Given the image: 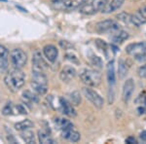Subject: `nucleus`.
<instances>
[{"label":"nucleus","mask_w":146,"mask_h":144,"mask_svg":"<svg viewBox=\"0 0 146 144\" xmlns=\"http://www.w3.org/2000/svg\"><path fill=\"white\" fill-rule=\"evenodd\" d=\"M108 3V0H92L91 2L87 1L80 8V12L85 15H94L100 11L104 10Z\"/></svg>","instance_id":"nucleus-5"},{"label":"nucleus","mask_w":146,"mask_h":144,"mask_svg":"<svg viewBox=\"0 0 146 144\" xmlns=\"http://www.w3.org/2000/svg\"><path fill=\"white\" fill-rule=\"evenodd\" d=\"M33 127V123H32L30 120H23L22 122H19L17 124L15 125V129H17L19 131H25V129H31Z\"/></svg>","instance_id":"nucleus-23"},{"label":"nucleus","mask_w":146,"mask_h":144,"mask_svg":"<svg viewBox=\"0 0 146 144\" xmlns=\"http://www.w3.org/2000/svg\"><path fill=\"white\" fill-rule=\"evenodd\" d=\"M127 72H128L127 63L125 62L123 60H120V62H119V74H120V77H121V78L125 77V75H127Z\"/></svg>","instance_id":"nucleus-27"},{"label":"nucleus","mask_w":146,"mask_h":144,"mask_svg":"<svg viewBox=\"0 0 146 144\" xmlns=\"http://www.w3.org/2000/svg\"><path fill=\"white\" fill-rule=\"evenodd\" d=\"M43 54L47 58V60L50 61V62H55L56 58H58V51L56 47L54 46V45H46L43 48Z\"/></svg>","instance_id":"nucleus-12"},{"label":"nucleus","mask_w":146,"mask_h":144,"mask_svg":"<svg viewBox=\"0 0 146 144\" xmlns=\"http://www.w3.org/2000/svg\"><path fill=\"white\" fill-rule=\"evenodd\" d=\"M21 137L23 138V140L25 141V142H27L28 144L35 143L34 133L32 131H30V129H25V131H22V133H21Z\"/></svg>","instance_id":"nucleus-20"},{"label":"nucleus","mask_w":146,"mask_h":144,"mask_svg":"<svg viewBox=\"0 0 146 144\" xmlns=\"http://www.w3.org/2000/svg\"><path fill=\"white\" fill-rule=\"evenodd\" d=\"M2 114L7 115V116L17 114V105H13L12 102H8L2 109Z\"/></svg>","instance_id":"nucleus-25"},{"label":"nucleus","mask_w":146,"mask_h":144,"mask_svg":"<svg viewBox=\"0 0 146 144\" xmlns=\"http://www.w3.org/2000/svg\"><path fill=\"white\" fill-rule=\"evenodd\" d=\"M96 44L98 46V48L100 49V50H103V51H105L107 49V44L105 43L104 41H102V40H100V39H98L96 41Z\"/></svg>","instance_id":"nucleus-32"},{"label":"nucleus","mask_w":146,"mask_h":144,"mask_svg":"<svg viewBox=\"0 0 146 144\" xmlns=\"http://www.w3.org/2000/svg\"><path fill=\"white\" fill-rule=\"evenodd\" d=\"M125 0H111L110 3H108L106 7L104 8L103 12L106 14H110V13H113V12L119 10L122 6H123Z\"/></svg>","instance_id":"nucleus-19"},{"label":"nucleus","mask_w":146,"mask_h":144,"mask_svg":"<svg viewBox=\"0 0 146 144\" xmlns=\"http://www.w3.org/2000/svg\"><path fill=\"white\" fill-rule=\"evenodd\" d=\"M106 76H107V82L109 85L110 89L113 88L116 81V78H115V69H114V61H110L107 65L106 68Z\"/></svg>","instance_id":"nucleus-16"},{"label":"nucleus","mask_w":146,"mask_h":144,"mask_svg":"<svg viewBox=\"0 0 146 144\" xmlns=\"http://www.w3.org/2000/svg\"><path fill=\"white\" fill-rule=\"evenodd\" d=\"M62 135L63 138L70 141V142H78L80 138H81V134L77 131H75L74 127L62 131Z\"/></svg>","instance_id":"nucleus-13"},{"label":"nucleus","mask_w":146,"mask_h":144,"mask_svg":"<svg viewBox=\"0 0 146 144\" xmlns=\"http://www.w3.org/2000/svg\"><path fill=\"white\" fill-rule=\"evenodd\" d=\"M32 89L39 94H45L48 91V79L41 68L32 67Z\"/></svg>","instance_id":"nucleus-2"},{"label":"nucleus","mask_w":146,"mask_h":144,"mask_svg":"<svg viewBox=\"0 0 146 144\" xmlns=\"http://www.w3.org/2000/svg\"><path fill=\"white\" fill-rule=\"evenodd\" d=\"M5 85L12 92H18L25 86V74L20 68H14L4 78Z\"/></svg>","instance_id":"nucleus-1"},{"label":"nucleus","mask_w":146,"mask_h":144,"mask_svg":"<svg viewBox=\"0 0 146 144\" xmlns=\"http://www.w3.org/2000/svg\"><path fill=\"white\" fill-rule=\"evenodd\" d=\"M60 109L64 115L68 117H75L76 116V110L74 109V106L71 104L70 101L63 98H60Z\"/></svg>","instance_id":"nucleus-10"},{"label":"nucleus","mask_w":146,"mask_h":144,"mask_svg":"<svg viewBox=\"0 0 146 144\" xmlns=\"http://www.w3.org/2000/svg\"><path fill=\"white\" fill-rule=\"evenodd\" d=\"M140 138L142 139L143 141H146V131H142V133H141Z\"/></svg>","instance_id":"nucleus-34"},{"label":"nucleus","mask_w":146,"mask_h":144,"mask_svg":"<svg viewBox=\"0 0 146 144\" xmlns=\"http://www.w3.org/2000/svg\"><path fill=\"white\" fill-rule=\"evenodd\" d=\"M38 140L42 144H54L55 141L52 136L45 131H38Z\"/></svg>","instance_id":"nucleus-21"},{"label":"nucleus","mask_w":146,"mask_h":144,"mask_svg":"<svg viewBox=\"0 0 146 144\" xmlns=\"http://www.w3.org/2000/svg\"><path fill=\"white\" fill-rule=\"evenodd\" d=\"M76 69L74 67L70 66V65H67V66H64L62 69V71L60 73V78L62 82H65V83H68L71 80H73L76 76Z\"/></svg>","instance_id":"nucleus-11"},{"label":"nucleus","mask_w":146,"mask_h":144,"mask_svg":"<svg viewBox=\"0 0 146 144\" xmlns=\"http://www.w3.org/2000/svg\"><path fill=\"white\" fill-rule=\"evenodd\" d=\"M83 94L86 96V98L88 100H90L96 108H102L104 105V100L101 98V96L98 92L94 91L93 89L89 88V87H85L83 89Z\"/></svg>","instance_id":"nucleus-8"},{"label":"nucleus","mask_w":146,"mask_h":144,"mask_svg":"<svg viewBox=\"0 0 146 144\" xmlns=\"http://www.w3.org/2000/svg\"><path fill=\"white\" fill-rule=\"evenodd\" d=\"M135 82L133 79H128L125 82L123 86V92H122V98L125 103H128L135 92Z\"/></svg>","instance_id":"nucleus-9"},{"label":"nucleus","mask_w":146,"mask_h":144,"mask_svg":"<svg viewBox=\"0 0 146 144\" xmlns=\"http://www.w3.org/2000/svg\"><path fill=\"white\" fill-rule=\"evenodd\" d=\"M96 30L98 33H109L113 34L117 33L121 30L120 25L113 20H105L100 22L96 25Z\"/></svg>","instance_id":"nucleus-6"},{"label":"nucleus","mask_w":146,"mask_h":144,"mask_svg":"<svg viewBox=\"0 0 146 144\" xmlns=\"http://www.w3.org/2000/svg\"><path fill=\"white\" fill-rule=\"evenodd\" d=\"M80 79L88 87H98L101 83L100 73L93 69H84L80 73Z\"/></svg>","instance_id":"nucleus-4"},{"label":"nucleus","mask_w":146,"mask_h":144,"mask_svg":"<svg viewBox=\"0 0 146 144\" xmlns=\"http://www.w3.org/2000/svg\"><path fill=\"white\" fill-rule=\"evenodd\" d=\"M9 51L3 45H0V69L5 70L8 67Z\"/></svg>","instance_id":"nucleus-15"},{"label":"nucleus","mask_w":146,"mask_h":144,"mask_svg":"<svg viewBox=\"0 0 146 144\" xmlns=\"http://www.w3.org/2000/svg\"><path fill=\"white\" fill-rule=\"evenodd\" d=\"M137 73H138V76L140 78H146V63L138 68Z\"/></svg>","instance_id":"nucleus-31"},{"label":"nucleus","mask_w":146,"mask_h":144,"mask_svg":"<svg viewBox=\"0 0 146 144\" xmlns=\"http://www.w3.org/2000/svg\"><path fill=\"white\" fill-rule=\"evenodd\" d=\"M126 142L129 143V144H133V143H136V140H135V137H131H131L126 139Z\"/></svg>","instance_id":"nucleus-33"},{"label":"nucleus","mask_w":146,"mask_h":144,"mask_svg":"<svg viewBox=\"0 0 146 144\" xmlns=\"http://www.w3.org/2000/svg\"><path fill=\"white\" fill-rule=\"evenodd\" d=\"M32 66L41 68V69H43V70L45 69V68H47L46 61L44 60L41 53H40L38 50L35 51L33 53V55H32Z\"/></svg>","instance_id":"nucleus-14"},{"label":"nucleus","mask_w":146,"mask_h":144,"mask_svg":"<svg viewBox=\"0 0 146 144\" xmlns=\"http://www.w3.org/2000/svg\"><path fill=\"white\" fill-rule=\"evenodd\" d=\"M54 3H60V2H63L64 0H52Z\"/></svg>","instance_id":"nucleus-35"},{"label":"nucleus","mask_w":146,"mask_h":144,"mask_svg":"<svg viewBox=\"0 0 146 144\" xmlns=\"http://www.w3.org/2000/svg\"><path fill=\"white\" fill-rule=\"evenodd\" d=\"M54 123H55L56 127L58 129H60V131H64V129H66L74 127L71 122H69L68 120L64 119V118H60V117L55 118Z\"/></svg>","instance_id":"nucleus-18"},{"label":"nucleus","mask_w":146,"mask_h":144,"mask_svg":"<svg viewBox=\"0 0 146 144\" xmlns=\"http://www.w3.org/2000/svg\"><path fill=\"white\" fill-rule=\"evenodd\" d=\"M23 98L25 100V101H27L28 103H35L38 102V96L35 94L31 93L29 91H25L23 94Z\"/></svg>","instance_id":"nucleus-24"},{"label":"nucleus","mask_w":146,"mask_h":144,"mask_svg":"<svg viewBox=\"0 0 146 144\" xmlns=\"http://www.w3.org/2000/svg\"><path fill=\"white\" fill-rule=\"evenodd\" d=\"M91 60V62L93 65H95V66L100 68L102 66V60H100V58H98V56H92V58H90Z\"/></svg>","instance_id":"nucleus-29"},{"label":"nucleus","mask_w":146,"mask_h":144,"mask_svg":"<svg viewBox=\"0 0 146 144\" xmlns=\"http://www.w3.org/2000/svg\"><path fill=\"white\" fill-rule=\"evenodd\" d=\"M137 16L141 19V20H142L143 23H146V6L142 7V8L139 9Z\"/></svg>","instance_id":"nucleus-30"},{"label":"nucleus","mask_w":146,"mask_h":144,"mask_svg":"<svg viewBox=\"0 0 146 144\" xmlns=\"http://www.w3.org/2000/svg\"><path fill=\"white\" fill-rule=\"evenodd\" d=\"M10 61L14 68L22 69L27 62V56L22 49H14L10 54Z\"/></svg>","instance_id":"nucleus-7"},{"label":"nucleus","mask_w":146,"mask_h":144,"mask_svg":"<svg viewBox=\"0 0 146 144\" xmlns=\"http://www.w3.org/2000/svg\"><path fill=\"white\" fill-rule=\"evenodd\" d=\"M69 98H70V102L73 105H79L81 103V96L78 92H73L69 94Z\"/></svg>","instance_id":"nucleus-26"},{"label":"nucleus","mask_w":146,"mask_h":144,"mask_svg":"<svg viewBox=\"0 0 146 144\" xmlns=\"http://www.w3.org/2000/svg\"><path fill=\"white\" fill-rule=\"evenodd\" d=\"M126 52L129 56H133L137 61H146V42L129 44L127 46Z\"/></svg>","instance_id":"nucleus-3"},{"label":"nucleus","mask_w":146,"mask_h":144,"mask_svg":"<svg viewBox=\"0 0 146 144\" xmlns=\"http://www.w3.org/2000/svg\"><path fill=\"white\" fill-rule=\"evenodd\" d=\"M87 1L88 0H64L62 3L63 7L66 10H75V9L83 6Z\"/></svg>","instance_id":"nucleus-17"},{"label":"nucleus","mask_w":146,"mask_h":144,"mask_svg":"<svg viewBox=\"0 0 146 144\" xmlns=\"http://www.w3.org/2000/svg\"><path fill=\"white\" fill-rule=\"evenodd\" d=\"M129 38V34L128 32L124 31V30H120L117 33H115L113 35V42L116 44H121L123 43L124 41H126L127 39Z\"/></svg>","instance_id":"nucleus-22"},{"label":"nucleus","mask_w":146,"mask_h":144,"mask_svg":"<svg viewBox=\"0 0 146 144\" xmlns=\"http://www.w3.org/2000/svg\"><path fill=\"white\" fill-rule=\"evenodd\" d=\"M131 15L127 14V13H121L117 16L118 20H120L121 22H123L125 23H131Z\"/></svg>","instance_id":"nucleus-28"}]
</instances>
